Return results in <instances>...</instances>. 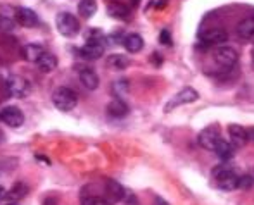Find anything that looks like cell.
I'll return each mask as SVG.
<instances>
[{
	"label": "cell",
	"instance_id": "1",
	"mask_svg": "<svg viewBox=\"0 0 254 205\" xmlns=\"http://www.w3.org/2000/svg\"><path fill=\"white\" fill-rule=\"evenodd\" d=\"M52 102L63 112H69L76 107L78 103V95L74 90L67 88V86H59L56 92L52 93Z\"/></svg>",
	"mask_w": 254,
	"mask_h": 205
},
{
	"label": "cell",
	"instance_id": "2",
	"mask_svg": "<svg viewBox=\"0 0 254 205\" xmlns=\"http://www.w3.org/2000/svg\"><path fill=\"white\" fill-rule=\"evenodd\" d=\"M56 26L63 37H76L80 33V23H78L76 16L71 12H59L56 16Z\"/></svg>",
	"mask_w": 254,
	"mask_h": 205
},
{
	"label": "cell",
	"instance_id": "3",
	"mask_svg": "<svg viewBox=\"0 0 254 205\" xmlns=\"http://www.w3.org/2000/svg\"><path fill=\"white\" fill-rule=\"evenodd\" d=\"M5 92L9 93L14 99H24V97L30 95L31 92V85L26 78L23 76H9L5 80Z\"/></svg>",
	"mask_w": 254,
	"mask_h": 205
},
{
	"label": "cell",
	"instance_id": "4",
	"mask_svg": "<svg viewBox=\"0 0 254 205\" xmlns=\"http://www.w3.org/2000/svg\"><path fill=\"white\" fill-rule=\"evenodd\" d=\"M239 179H241V176H237V172L228 167H220L218 171H214L216 186L225 192H232V190L239 188Z\"/></svg>",
	"mask_w": 254,
	"mask_h": 205
},
{
	"label": "cell",
	"instance_id": "5",
	"mask_svg": "<svg viewBox=\"0 0 254 205\" xmlns=\"http://www.w3.org/2000/svg\"><path fill=\"white\" fill-rule=\"evenodd\" d=\"M214 62L223 67V69H232V67H235L239 62L237 50L227 45L216 47V50H214Z\"/></svg>",
	"mask_w": 254,
	"mask_h": 205
},
{
	"label": "cell",
	"instance_id": "6",
	"mask_svg": "<svg viewBox=\"0 0 254 205\" xmlns=\"http://www.w3.org/2000/svg\"><path fill=\"white\" fill-rule=\"evenodd\" d=\"M220 140H221L220 128H218L216 124H211V126H207V128H204L197 136L199 145L206 150H213V152H214V149H216L218 143H220Z\"/></svg>",
	"mask_w": 254,
	"mask_h": 205
},
{
	"label": "cell",
	"instance_id": "7",
	"mask_svg": "<svg viewBox=\"0 0 254 205\" xmlns=\"http://www.w3.org/2000/svg\"><path fill=\"white\" fill-rule=\"evenodd\" d=\"M104 40H106V38H102V40H87V43H85L78 52H80V55L87 60L101 59L104 55V50H106V43H104Z\"/></svg>",
	"mask_w": 254,
	"mask_h": 205
},
{
	"label": "cell",
	"instance_id": "8",
	"mask_svg": "<svg viewBox=\"0 0 254 205\" xmlns=\"http://www.w3.org/2000/svg\"><path fill=\"white\" fill-rule=\"evenodd\" d=\"M197 99H199V93L195 92L194 88L180 90V92H178L177 95H175L173 99H171L170 102L166 103V112H171L173 109H177V107H180V105H185V103L195 102Z\"/></svg>",
	"mask_w": 254,
	"mask_h": 205
},
{
	"label": "cell",
	"instance_id": "9",
	"mask_svg": "<svg viewBox=\"0 0 254 205\" xmlns=\"http://www.w3.org/2000/svg\"><path fill=\"white\" fill-rule=\"evenodd\" d=\"M0 121L9 126V128H21L24 124V116L17 107L9 105L0 110Z\"/></svg>",
	"mask_w": 254,
	"mask_h": 205
},
{
	"label": "cell",
	"instance_id": "10",
	"mask_svg": "<svg viewBox=\"0 0 254 205\" xmlns=\"http://www.w3.org/2000/svg\"><path fill=\"white\" fill-rule=\"evenodd\" d=\"M14 21L23 28H35L38 24V16L28 7H17L14 14Z\"/></svg>",
	"mask_w": 254,
	"mask_h": 205
},
{
	"label": "cell",
	"instance_id": "11",
	"mask_svg": "<svg viewBox=\"0 0 254 205\" xmlns=\"http://www.w3.org/2000/svg\"><path fill=\"white\" fill-rule=\"evenodd\" d=\"M228 138H230L228 142H230L235 149H239V147H244L246 143L249 142V131L239 124H230L228 126Z\"/></svg>",
	"mask_w": 254,
	"mask_h": 205
},
{
	"label": "cell",
	"instance_id": "12",
	"mask_svg": "<svg viewBox=\"0 0 254 205\" xmlns=\"http://www.w3.org/2000/svg\"><path fill=\"white\" fill-rule=\"evenodd\" d=\"M201 40L206 45H221L223 42H227V33L220 28H209L201 33Z\"/></svg>",
	"mask_w": 254,
	"mask_h": 205
},
{
	"label": "cell",
	"instance_id": "13",
	"mask_svg": "<svg viewBox=\"0 0 254 205\" xmlns=\"http://www.w3.org/2000/svg\"><path fill=\"white\" fill-rule=\"evenodd\" d=\"M44 53H45V49L40 43H28V45H24L23 49H21V55H23V59L28 60V62L37 64V60L40 59Z\"/></svg>",
	"mask_w": 254,
	"mask_h": 205
},
{
	"label": "cell",
	"instance_id": "14",
	"mask_svg": "<svg viewBox=\"0 0 254 205\" xmlns=\"http://www.w3.org/2000/svg\"><path fill=\"white\" fill-rule=\"evenodd\" d=\"M78 76H80L81 85L87 90H95L99 86V74L94 69H90V67H80Z\"/></svg>",
	"mask_w": 254,
	"mask_h": 205
},
{
	"label": "cell",
	"instance_id": "15",
	"mask_svg": "<svg viewBox=\"0 0 254 205\" xmlns=\"http://www.w3.org/2000/svg\"><path fill=\"white\" fill-rule=\"evenodd\" d=\"M106 192H107V197H109L111 204L120 202V200L127 199V192H125V188L118 181H114V179H106Z\"/></svg>",
	"mask_w": 254,
	"mask_h": 205
},
{
	"label": "cell",
	"instance_id": "16",
	"mask_svg": "<svg viewBox=\"0 0 254 205\" xmlns=\"http://www.w3.org/2000/svg\"><path fill=\"white\" fill-rule=\"evenodd\" d=\"M107 114H109L111 117H116V119H121V117L128 116V112H130V109H128V105L123 102V99H114L111 100L109 103H107Z\"/></svg>",
	"mask_w": 254,
	"mask_h": 205
},
{
	"label": "cell",
	"instance_id": "17",
	"mask_svg": "<svg viewBox=\"0 0 254 205\" xmlns=\"http://www.w3.org/2000/svg\"><path fill=\"white\" fill-rule=\"evenodd\" d=\"M107 14H109L113 19H120V21H128L131 17V10L128 9L125 3L120 2H113L107 5Z\"/></svg>",
	"mask_w": 254,
	"mask_h": 205
},
{
	"label": "cell",
	"instance_id": "18",
	"mask_svg": "<svg viewBox=\"0 0 254 205\" xmlns=\"http://www.w3.org/2000/svg\"><path fill=\"white\" fill-rule=\"evenodd\" d=\"M121 43H123V47L127 49V52H130V53H138L144 49V40H142V37L138 33H128Z\"/></svg>",
	"mask_w": 254,
	"mask_h": 205
},
{
	"label": "cell",
	"instance_id": "19",
	"mask_svg": "<svg viewBox=\"0 0 254 205\" xmlns=\"http://www.w3.org/2000/svg\"><path fill=\"white\" fill-rule=\"evenodd\" d=\"M237 35L242 40H253L254 38V17H246L237 24Z\"/></svg>",
	"mask_w": 254,
	"mask_h": 205
},
{
	"label": "cell",
	"instance_id": "20",
	"mask_svg": "<svg viewBox=\"0 0 254 205\" xmlns=\"http://www.w3.org/2000/svg\"><path fill=\"white\" fill-rule=\"evenodd\" d=\"M214 154H216L218 157H220L221 160H230L232 157L235 155V147L232 145L228 140H220V143L216 145V149H214Z\"/></svg>",
	"mask_w": 254,
	"mask_h": 205
},
{
	"label": "cell",
	"instance_id": "21",
	"mask_svg": "<svg viewBox=\"0 0 254 205\" xmlns=\"http://www.w3.org/2000/svg\"><path fill=\"white\" fill-rule=\"evenodd\" d=\"M37 66L42 73H52V71L57 67V57L51 52H45L44 55L37 60Z\"/></svg>",
	"mask_w": 254,
	"mask_h": 205
},
{
	"label": "cell",
	"instance_id": "22",
	"mask_svg": "<svg viewBox=\"0 0 254 205\" xmlns=\"http://www.w3.org/2000/svg\"><path fill=\"white\" fill-rule=\"evenodd\" d=\"M28 192H30L28 185H24V183H16V185L7 192V200H9V202H19V200H23L24 197L28 195Z\"/></svg>",
	"mask_w": 254,
	"mask_h": 205
},
{
	"label": "cell",
	"instance_id": "23",
	"mask_svg": "<svg viewBox=\"0 0 254 205\" xmlns=\"http://www.w3.org/2000/svg\"><path fill=\"white\" fill-rule=\"evenodd\" d=\"M107 64H109L111 69L114 71H123L128 67V64H130V60H128L127 55H121V53H114V55H111L109 59H107Z\"/></svg>",
	"mask_w": 254,
	"mask_h": 205
},
{
	"label": "cell",
	"instance_id": "24",
	"mask_svg": "<svg viewBox=\"0 0 254 205\" xmlns=\"http://www.w3.org/2000/svg\"><path fill=\"white\" fill-rule=\"evenodd\" d=\"M78 12L88 19V17H92L97 12V2H95V0H80V3H78Z\"/></svg>",
	"mask_w": 254,
	"mask_h": 205
},
{
	"label": "cell",
	"instance_id": "25",
	"mask_svg": "<svg viewBox=\"0 0 254 205\" xmlns=\"http://www.w3.org/2000/svg\"><path fill=\"white\" fill-rule=\"evenodd\" d=\"M113 92H114V95H116V99H121V97H125V93L128 92V83H127V80L114 81Z\"/></svg>",
	"mask_w": 254,
	"mask_h": 205
},
{
	"label": "cell",
	"instance_id": "26",
	"mask_svg": "<svg viewBox=\"0 0 254 205\" xmlns=\"http://www.w3.org/2000/svg\"><path fill=\"white\" fill-rule=\"evenodd\" d=\"M81 205H111V202L106 199H101V197H83Z\"/></svg>",
	"mask_w": 254,
	"mask_h": 205
},
{
	"label": "cell",
	"instance_id": "27",
	"mask_svg": "<svg viewBox=\"0 0 254 205\" xmlns=\"http://www.w3.org/2000/svg\"><path fill=\"white\" fill-rule=\"evenodd\" d=\"M14 24H16V21L0 14V31H12L14 30Z\"/></svg>",
	"mask_w": 254,
	"mask_h": 205
},
{
	"label": "cell",
	"instance_id": "28",
	"mask_svg": "<svg viewBox=\"0 0 254 205\" xmlns=\"http://www.w3.org/2000/svg\"><path fill=\"white\" fill-rule=\"evenodd\" d=\"M253 186H254V178H253V176H249V174L241 176V179H239V188L249 190V188H253Z\"/></svg>",
	"mask_w": 254,
	"mask_h": 205
},
{
	"label": "cell",
	"instance_id": "29",
	"mask_svg": "<svg viewBox=\"0 0 254 205\" xmlns=\"http://www.w3.org/2000/svg\"><path fill=\"white\" fill-rule=\"evenodd\" d=\"M159 40H161V43H163V45H168V47H170V45H171V35H170V31H168V30H163V31H161Z\"/></svg>",
	"mask_w": 254,
	"mask_h": 205
},
{
	"label": "cell",
	"instance_id": "30",
	"mask_svg": "<svg viewBox=\"0 0 254 205\" xmlns=\"http://www.w3.org/2000/svg\"><path fill=\"white\" fill-rule=\"evenodd\" d=\"M3 199H7V190L3 188L2 185H0V202H2Z\"/></svg>",
	"mask_w": 254,
	"mask_h": 205
},
{
	"label": "cell",
	"instance_id": "31",
	"mask_svg": "<svg viewBox=\"0 0 254 205\" xmlns=\"http://www.w3.org/2000/svg\"><path fill=\"white\" fill-rule=\"evenodd\" d=\"M44 205H57V200L56 199H47L44 202Z\"/></svg>",
	"mask_w": 254,
	"mask_h": 205
},
{
	"label": "cell",
	"instance_id": "32",
	"mask_svg": "<svg viewBox=\"0 0 254 205\" xmlns=\"http://www.w3.org/2000/svg\"><path fill=\"white\" fill-rule=\"evenodd\" d=\"M127 199H128V202L125 204V205H133V202H135V197H130V195H127ZM137 205V204H135Z\"/></svg>",
	"mask_w": 254,
	"mask_h": 205
},
{
	"label": "cell",
	"instance_id": "33",
	"mask_svg": "<svg viewBox=\"0 0 254 205\" xmlns=\"http://www.w3.org/2000/svg\"><path fill=\"white\" fill-rule=\"evenodd\" d=\"M156 205H168V204L164 202L163 199H159V197H156Z\"/></svg>",
	"mask_w": 254,
	"mask_h": 205
},
{
	"label": "cell",
	"instance_id": "34",
	"mask_svg": "<svg viewBox=\"0 0 254 205\" xmlns=\"http://www.w3.org/2000/svg\"><path fill=\"white\" fill-rule=\"evenodd\" d=\"M249 138H251L253 142H254V128H253V129H249Z\"/></svg>",
	"mask_w": 254,
	"mask_h": 205
},
{
	"label": "cell",
	"instance_id": "35",
	"mask_svg": "<svg viewBox=\"0 0 254 205\" xmlns=\"http://www.w3.org/2000/svg\"><path fill=\"white\" fill-rule=\"evenodd\" d=\"M3 205H19L17 202H7V204H3Z\"/></svg>",
	"mask_w": 254,
	"mask_h": 205
},
{
	"label": "cell",
	"instance_id": "36",
	"mask_svg": "<svg viewBox=\"0 0 254 205\" xmlns=\"http://www.w3.org/2000/svg\"><path fill=\"white\" fill-rule=\"evenodd\" d=\"M253 60H254V53H253Z\"/></svg>",
	"mask_w": 254,
	"mask_h": 205
},
{
	"label": "cell",
	"instance_id": "37",
	"mask_svg": "<svg viewBox=\"0 0 254 205\" xmlns=\"http://www.w3.org/2000/svg\"><path fill=\"white\" fill-rule=\"evenodd\" d=\"M137 2H138V0H135V3H137Z\"/></svg>",
	"mask_w": 254,
	"mask_h": 205
}]
</instances>
